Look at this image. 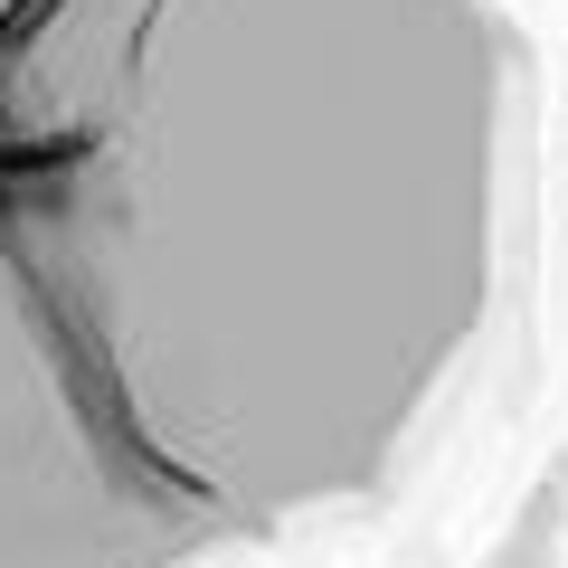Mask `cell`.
<instances>
[{"mask_svg": "<svg viewBox=\"0 0 568 568\" xmlns=\"http://www.w3.org/2000/svg\"><path fill=\"white\" fill-rule=\"evenodd\" d=\"M521 200L511 0H0V568H219L398 493Z\"/></svg>", "mask_w": 568, "mask_h": 568, "instance_id": "cell-1", "label": "cell"}]
</instances>
